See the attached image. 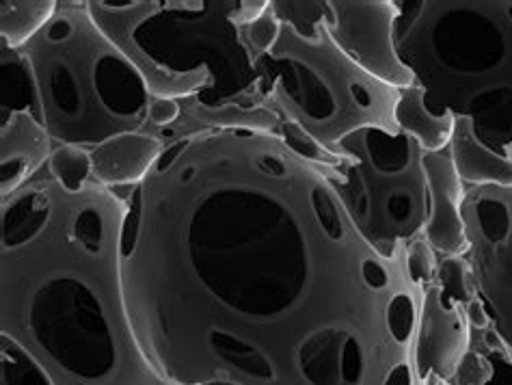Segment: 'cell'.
Wrapping results in <instances>:
<instances>
[{
  "label": "cell",
  "mask_w": 512,
  "mask_h": 385,
  "mask_svg": "<svg viewBox=\"0 0 512 385\" xmlns=\"http://www.w3.org/2000/svg\"><path fill=\"white\" fill-rule=\"evenodd\" d=\"M469 349L471 327L463 305L452 301L437 282H430L422 295L413 347L417 379L424 385L430 375H435L450 383Z\"/></svg>",
  "instance_id": "cell-10"
},
{
  "label": "cell",
  "mask_w": 512,
  "mask_h": 385,
  "mask_svg": "<svg viewBox=\"0 0 512 385\" xmlns=\"http://www.w3.org/2000/svg\"><path fill=\"white\" fill-rule=\"evenodd\" d=\"M48 174L67 191H83L93 182L91 152L76 145H55L48 161Z\"/></svg>",
  "instance_id": "cell-19"
},
{
  "label": "cell",
  "mask_w": 512,
  "mask_h": 385,
  "mask_svg": "<svg viewBox=\"0 0 512 385\" xmlns=\"http://www.w3.org/2000/svg\"><path fill=\"white\" fill-rule=\"evenodd\" d=\"M338 156L329 180L374 249L394 258L424 236L428 182L420 143L402 130L363 128L340 143Z\"/></svg>",
  "instance_id": "cell-7"
},
{
  "label": "cell",
  "mask_w": 512,
  "mask_h": 385,
  "mask_svg": "<svg viewBox=\"0 0 512 385\" xmlns=\"http://www.w3.org/2000/svg\"><path fill=\"white\" fill-rule=\"evenodd\" d=\"M167 148L152 132H126L91 150L93 182L126 195L150 176Z\"/></svg>",
  "instance_id": "cell-13"
},
{
  "label": "cell",
  "mask_w": 512,
  "mask_h": 385,
  "mask_svg": "<svg viewBox=\"0 0 512 385\" xmlns=\"http://www.w3.org/2000/svg\"><path fill=\"white\" fill-rule=\"evenodd\" d=\"M493 379V362L480 349L471 344V349L458 364L456 373L448 385H489Z\"/></svg>",
  "instance_id": "cell-22"
},
{
  "label": "cell",
  "mask_w": 512,
  "mask_h": 385,
  "mask_svg": "<svg viewBox=\"0 0 512 385\" xmlns=\"http://www.w3.org/2000/svg\"><path fill=\"white\" fill-rule=\"evenodd\" d=\"M52 152L55 141L42 119L31 113H13L0 122V202L46 169Z\"/></svg>",
  "instance_id": "cell-12"
},
{
  "label": "cell",
  "mask_w": 512,
  "mask_h": 385,
  "mask_svg": "<svg viewBox=\"0 0 512 385\" xmlns=\"http://www.w3.org/2000/svg\"><path fill=\"white\" fill-rule=\"evenodd\" d=\"M281 33V22L271 9V0H268L266 9H262L258 16H253L242 24V42H245L247 50L255 59L264 57L268 50H271L277 42Z\"/></svg>",
  "instance_id": "cell-21"
},
{
  "label": "cell",
  "mask_w": 512,
  "mask_h": 385,
  "mask_svg": "<svg viewBox=\"0 0 512 385\" xmlns=\"http://www.w3.org/2000/svg\"><path fill=\"white\" fill-rule=\"evenodd\" d=\"M463 217L478 295L512 351V187L465 189Z\"/></svg>",
  "instance_id": "cell-8"
},
{
  "label": "cell",
  "mask_w": 512,
  "mask_h": 385,
  "mask_svg": "<svg viewBox=\"0 0 512 385\" xmlns=\"http://www.w3.org/2000/svg\"><path fill=\"white\" fill-rule=\"evenodd\" d=\"M182 115L180 102L171 100V98H160V96H152L150 100V119H147V130L152 132L158 139L165 135V132L178 124V119ZM163 141V139H160Z\"/></svg>",
  "instance_id": "cell-23"
},
{
  "label": "cell",
  "mask_w": 512,
  "mask_h": 385,
  "mask_svg": "<svg viewBox=\"0 0 512 385\" xmlns=\"http://www.w3.org/2000/svg\"><path fill=\"white\" fill-rule=\"evenodd\" d=\"M59 0H3L0 3V39L11 48H24L55 18Z\"/></svg>",
  "instance_id": "cell-17"
},
{
  "label": "cell",
  "mask_w": 512,
  "mask_h": 385,
  "mask_svg": "<svg viewBox=\"0 0 512 385\" xmlns=\"http://www.w3.org/2000/svg\"><path fill=\"white\" fill-rule=\"evenodd\" d=\"M0 385H55V381L29 351L0 334Z\"/></svg>",
  "instance_id": "cell-18"
},
{
  "label": "cell",
  "mask_w": 512,
  "mask_h": 385,
  "mask_svg": "<svg viewBox=\"0 0 512 385\" xmlns=\"http://www.w3.org/2000/svg\"><path fill=\"white\" fill-rule=\"evenodd\" d=\"M258 74L262 96L273 111L335 156L340 143L357 130H400V89L361 70L333 42L325 22L301 33L281 24L275 46L258 59Z\"/></svg>",
  "instance_id": "cell-6"
},
{
  "label": "cell",
  "mask_w": 512,
  "mask_h": 385,
  "mask_svg": "<svg viewBox=\"0 0 512 385\" xmlns=\"http://www.w3.org/2000/svg\"><path fill=\"white\" fill-rule=\"evenodd\" d=\"M450 156L465 189L512 187V161L484 145L465 117H454Z\"/></svg>",
  "instance_id": "cell-14"
},
{
  "label": "cell",
  "mask_w": 512,
  "mask_h": 385,
  "mask_svg": "<svg viewBox=\"0 0 512 385\" xmlns=\"http://www.w3.org/2000/svg\"><path fill=\"white\" fill-rule=\"evenodd\" d=\"M428 182V219L424 228L426 243L441 256H465L467 228L463 217L465 184L458 178L450 150L426 152L424 156Z\"/></svg>",
  "instance_id": "cell-11"
},
{
  "label": "cell",
  "mask_w": 512,
  "mask_h": 385,
  "mask_svg": "<svg viewBox=\"0 0 512 385\" xmlns=\"http://www.w3.org/2000/svg\"><path fill=\"white\" fill-rule=\"evenodd\" d=\"M268 0H87L100 29L137 65L152 96L182 113L271 106L242 24Z\"/></svg>",
  "instance_id": "cell-3"
},
{
  "label": "cell",
  "mask_w": 512,
  "mask_h": 385,
  "mask_svg": "<svg viewBox=\"0 0 512 385\" xmlns=\"http://www.w3.org/2000/svg\"><path fill=\"white\" fill-rule=\"evenodd\" d=\"M396 16V0H327L325 24L361 70L402 91L415 85V76L398 57Z\"/></svg>",
  "instance_id": "cell-9"
},
{
  "label": "cell",
  "mask_w": 512,
  "mask_h": 385,
  "mask_svg": "<svg viewBox=\"0 0 512 385\" xmlns=\"http://www.w3.org/2000/svg\"><path fill=\"white\" fill-rule=\"evenodd\" d=\"M435 282L458 305H465L478 297L474 269L467 256H441L437 260Z\"/></svg>",
  "instance_id": "cell-20"
},
{
  "label": "cell",
  "mask_w": 512,
  "mask_h": 385,
  "mask_svg": "<svg viewBox=\"0 0 512 385\" xmlns=\"http://www.w3.org/2000/svg\"><path fill=\"white\" fill-rule=\"evenodd\" d=\"M13 113H31L42 119L37 81L24 52L0 39V122Z\"/></svg>",
  "instance_id": "cell-16"
},
{
  "label": "cell",
  "mask_w": 512,
  "mask_h": 385,
  "mask_svg": "<svg viewBox=\"0 0 512 385\" xmlns=\"http://www.w3.org/2000/svg\"><path fill=\"white\" fill-rule=\"evenodd\" d=\"M124 195L67 191L46 169L0 202V334L55 385H178L134 334L121 280Z\"/></svg>",
  "instance_id": "cell-2"
},
{
  "label": "cell",
  "mask_w": 512,
  "mask_h": 385,
  "mask_svg": "<svg viewBox=\"0 0 512 385\" xmlns=\"http://www.w3.org/2000/svg\"><path fill=\"white\" fill-rule=\"evenodd\" d=\"M20 50L31 61L42 122L55 145L91 152L113 137L147 130L150 89L93 20L87 0H59L55 18Z\"/></svg>",
  "instance_id": "cell-5"
},
{
  "label": "cell",
  "mask_w": 512,
  "mask_h": 385,
  "mask_svg": "<svg viewBox=\"0 0 512 385\" xmlns=\"http://www.w3.org/2000/svg\"><path fill=\"white\" fill-rule=\"evenodd\" d=\"M463 310H465V316H467V323H469L471 331H482V329L491 327V316H489L487 308H484L480 295L474 301H469Z\"/></svg>",
  "instance_id": "cell-24"
},
{
  "label": "cell",
  "mask_w": 512,
  "mask_h": 385,
  "mask_svg": "<svg viewBox=\"0 0 512 385\" xmlns=\"http://www.w3.org/2000/svg\"><path fill=\"white\" fill-rule=\"evenodd\" d=\"M396 48L428 98L512 161V0H396Z\"/></svg>",
  "instance_id": "cell-4"
},
{
  "label": "cell",
  "mask_w": 512,
  "mask_h": 385,
  "mask_svg": "<svg viewBox=\"0 0 512 385\" xmlns=\"http://www.w3.org/2000/svg\"><path fill=\"white\" fill-rule=\"evenodd\" d=\"M210 385H232V383H210Z\"/></svg>",
  "instance_id": "cell-25"
},
{
  "label": "cell",
  "mask_w": 512,
  "mask_h": 385,
  "mask_svg": "<svg viewBox=\"0 0 512 385\" xmlns=\"http://www.w3.org/2000/svg\"><path fill=\"white\" fill-rule=\"evenodd\" d=\"M396 124L424 152H443L454 135V115L428 98L420 85L402 89L396 104Z\"/></svg>",
  "instance_id": "cell-15"
},
{
  "label": "cell",
  "mask_w": 512,
  "mask_h": 385,
  "mask_svg": "<svg viewBox=\"0 0 512 385\" xmlns=\"http://www.w3.org/2000/svg\"><path fill=\"white\" fill-rule=\"evenodd\" d=\"M124 197V297L165 379L422 385L409 247L374 249L327 167L266 132H201L169 143Z\"/></svg>",
  "instance_id": "cell-1"
}]
</instances>
